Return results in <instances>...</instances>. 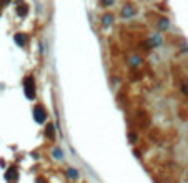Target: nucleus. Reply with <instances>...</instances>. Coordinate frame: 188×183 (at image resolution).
Returning a JSON list of instances; mask_svg holds the SVG:
<instances>
[{
	"label": "nucleus",
	"mask_w": 188,
	"mask_h": 183,
	"mask_svg": "<svg viewBox=\"0 0 188 183\" xmlns=\"http://www.w3.org/2000/svg\"><path fill=\"white\" fill-rule=\"evenodd\" d=\"M52 130H53V127H52V123H48V127H47V135H48V136H53Z\"/></svg>",
	"instance_id": "3"
},
{
	"label": "nucleus",
	"mask_w": 188,
	"mask_h": 183,
	"mask_svg": "<svg viewBox=\"0 0 188 183\" xmlns=\"http://www.w3.org/2000/svg\"><path fill=\"white\" fill-rule=\"evenodd\" d=\"M25 92L29 93L30 98L35 97V85H34V82H32V78H27V82H25Z\"/></svg>",
	"instance_id": "1"
},
{
	"label": "nucleus",
	"mask_w": 188,
	"mask_h": 183,
	"mask_svg": "<svg viewBox=\"0 0 188 183\" xmlns=\"http://www.w3.org/2000/svg\"><path fill=\"white\" fill-rule=\"evenodd\" d=\"M35 118H37V122H43L45 120V112H43V108L40 105L35 106Z\"/></svg>",
	"instance_id": "2"
}]
</instances>
